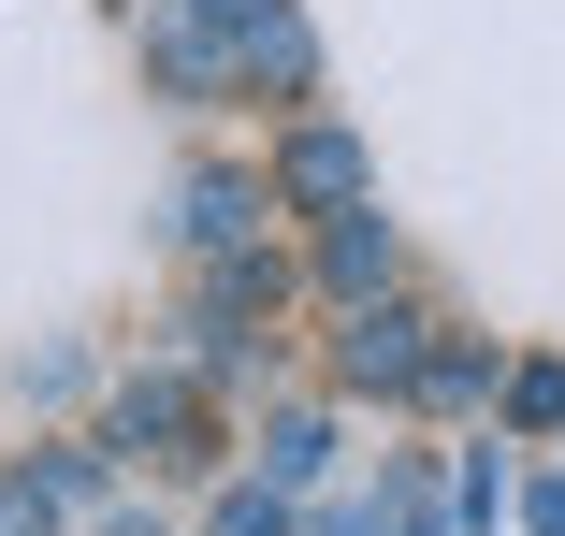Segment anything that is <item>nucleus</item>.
Returning <instances> with one entry per match:
<instances>
[{
	"mask_svg": "<svg viewBox=\"0 0 565 536\" xmlns=\"http://www.w3.org/2000/svg\"><path fill=\"white\" fill-rule=\"evenodd\" d=\"M420 363H435V319L420 304H349V319H333V377H349V392H420Z\"/></svg>",
	"mask_w": 565,
	"mask_h": 536,
	"instance_id": "f257e3e1",
	"label": "nucleus"
},
{
	"mask_svg": "<svg viewBox=\"0 0 565 536\" xmlns=\"http://www.w3.org/2000/svg\"><path fill=\"white\" fill-rule=\"evenodd\" d=\"M262 218H276V189H262V174H189V247H203V261H247Z\"/></svg>",
	"mask_w": 565,
	"mask_h": 536,
	"instance_id": "f03ea898",
	"label": "nucleus"
},
{
	"mask_svg": "<svg viewBox=\"0 0 565 536\" xmlns=\"http://www.w3.org/2000/svg\"><path fill=\"white\" fill-rule=\"evenodd\" d=\"M319 290H349V304L392 290V218H377V203H349V218L319 233Z\"/></svg>",
	"mask_w": 565,
	"mask_h": 536,
	"instance_id": "7ed1b4c3",
	"label": "nucleus"
},
{
	"mask_svg": "<svg viewBox=\"0 0 565 536\" xmlns=\"http://www.w3.org/2000/svg\"><path fill=\"white\" fill-rule=\"evenodd\" d=\"M276 189H290V203H333V218H349V203H363V146H349V131H290Z\"/></svg>",
	"mask_w": 565,
	"mask_h": 536,
	"instance_id": "20e7f679",
	"label": "nucleus"
},
{
	"mask_svg": "<svg viewBox=\"0 0 565 536\" xmlns=\"http://www.w3.org/2000/svg\"><path fill=\"white\" fill-rule=\"evenodd\" d=\"M146 436H174V464H203V450H189V436H203L189 377H131V392H117V436H102V450H146Z\"/></svg>",
	"mask_w": 565,
	"mask_h": 536,
	"instance_id": "39448f33",
	"label": "nucleus"
},
{
	"mask_svg": "<svg viewBox=\"0 0 565 536\" xmlns=\"http://www.w3.org/2000/svg\"><path fill=\"white\" fill-rule=\"evenodd\" d=\"M420 392H435V406H479V392H493V349H465V334H435Z\"/></svg>",
	"mask_w": 565,
	"mask_h": 536,
	"instance_id": "423d86ee",
	"label": "nucleus"
},
{
	"mask_svg": "<svg viewBox=\"0 0 565 536\" xmlns=\"http://www.w3.org/2000/svg\"><path fill=\"white\" fill-rule=\"evenodd\" d=\"M102 479H117L102 450H44V464H30V493H44V507H102Z\"/></svg>",
	"mask_w": 565,
	"mask_h": 536,
	"instance_id": "0eeeda50",
	"label": "nucleus"
},
{
	"mask_svg": "<svg viewBox=\"0 0 565 536\" xmlns=\"http://www.w3.org/2000/svg\"><path fill=\"white\" fill-rule=\"evenodd\" d=\"M319 464H333V436H319V420H276V450H262V479H276V493H305Z\"/></svg>",
	"mask_w": 565,
	"mask_h": 536,
	"instance_id": "6e6552de",
	"label": "nucleus"
},
{
	"mask_svg": "<svg viewBox=\"0 0 565 536\" xmlns=\"http://www.w3.org/2000/svg\"><path fill=\"white\" fill-rule=\"evenodd\" d=\"M203 536H290V493L276 479H247V493H217V522Z\"/></svg>",
	"mask_w": 565,
	"mask_h": 536,
	"instance_id": "1a4fd4ad",
	"label": "nucleus"
},
{
	"mask_svg": "<svg viewBox=\"0 0 565 536\" xmlns=\"http://www.w3.org/2000/svg\"><path fill=\"white\" fill-rule=\"evenodd\" d=\"M0 536H58V507L44 493H0Z\"/></svg>",
	"mask_w": 565,
	"mask_h": 536,
	"instance_id": "9d476101",
	"label": "nucleus"
},
{
	"mask_svg": "<svg viewBox=\"0 0 565 536\" xmlns=\"http://www.w3.org/2000/svg\"><path fill=\"white\" fill-rule=\"evenodd\" d=\"M536 536H565V479H551V493H536Z\"/></svg>",
	"mask_w": 565,
	"mask_h": 536,
	"instance_id": "9b49d317",
	"label": "nucleus"
},
{
	"mask_svg": "<svg viewBox=\"0 0 565 536\" xmlns=\"http://www.w3.org/2000/svg\"><path fill=\"white\" fill-rule=\"evenodd\" d=\"M305 536H363V522H349V507H319V522H305Z\"/></svg>",
	"mask_w": 565,
	"mask_h": 536,
	"instance_id": "f8f14e48",
	"label": "nucleus"
},
{
	"mask_svg": "<svg viewBox=\"0 0 565 536\" xmlns=\"http://www.w3.org/2000/svg\"><path fill=\"white\" fill-rule=\"evenodd\" d=\"M102 536H174V522H146V507H131V522H102Z\"/></svg>",
	"mask_w": 565,
	"mask_h": 536,
	"instance_id": "ddd939ff",
	"label": "nucleus"
}]
</instances>
